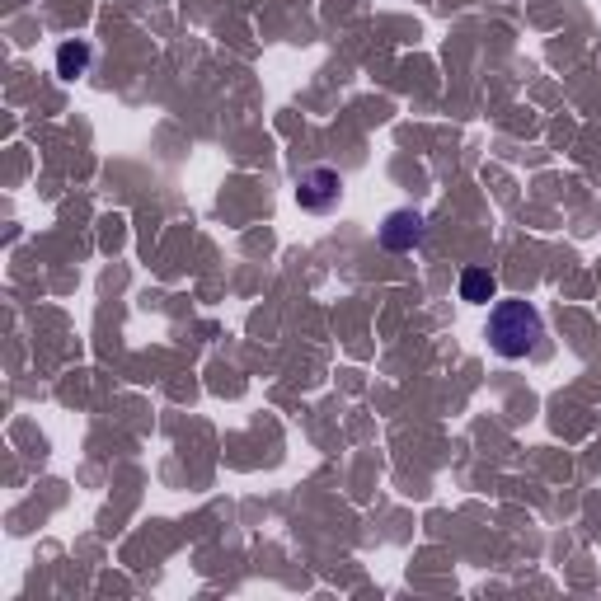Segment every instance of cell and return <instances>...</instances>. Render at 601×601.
I'll use <instances>...</instances> for the list:
<instances>
[{
  "mask_svg": "<svg viewBox=\"0 0 601 601\" xmlns=\"http://www.w3.org/2000/svg\"><path fill=\"white\" fill-rule=\"evenodd\" d=\"M484 339H489V348H494L498 357L517 362V357H526V353H536L540 348V339H545V320H540V310L531 306V301H494L489 324H484Z\"/></svg>",
  "mask_w": 601,
  "mask_h": 601,
  "instance_id": "1",
  "label": "cell"
},
{
  "mask_svg": "<svg viewBox=\"0 0 601 601\" xmlns=\"http://www.w3.org/2000/svg\"><path fill=\"white\" fill-rule=\"evenodd\" d=\"M343 198V174L329 170V165H320V170H306L301 179H296V202H301V212L310 216H324L334 212Z\"/></svg>",
  "mask_w": 601,
  "mask_h": 601,
  "instance_id": "2",
  "label": "cell"
},
{
  "mask_svg": "<svg viewBox=\"0 0 601 601\" xmlns=\"http://www.w3.org/2000/svg\"><path fill=\"white\" fill-rule=\"evenodd\" d=\"M423 235H428V221H423V212H414V207H400V212H390L386 221H381L376 240H381V249H390V254H409V249L423 245Z\"/></svg>",
  "mask_w": 601,
  "mask_h": 601,
  "instance_id": "3",
  "label": "cell"
},
{
  "mask_svg": "<svg viewBox=\"0 0 601 601\" xmlns=\"http://www.w3.org/2000/svg\"><path fill=\"white\" fill-rule=\"evenodd\" d=\"M461 301H470V306H489V301H498V278L489 273V268H465L461 273Z\"/></svg>",
  "mask_w": 601,
  "mask_h": 601,
  "instance_id": "4",
  "label": "cell"
},
{
  "mask_svg": "<svg viewBox=\"0 0 601 601\" xmlns=\"http://www.w3.org/2000/svg\"><path fill=\"white\" fill-rule=\"evenodd\" d=\"M90 43L85 38H71V43H62L57 47V76L62 80H76V76H85L90 71Z\"/></svg>",
  "mask_w": 601,
  "mask_h": 601,
  "instance_id": "5",
  "label": "cell"
}]
</instances>
